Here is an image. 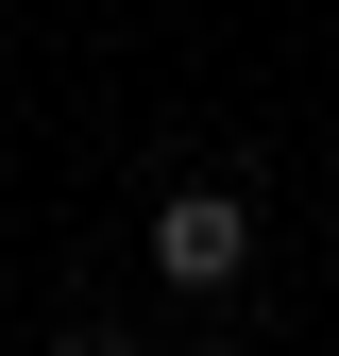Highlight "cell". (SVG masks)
Here are the masks:
<instances>
[{
	"label": "cell",
	"instance_id": "6da1fadb",
	"mask_svg": "<svg viewBox=\"0 0 339 356\" xmlns=\"http://www.w3.org/2000/svg\"><path fill=\"white\" fill-rule=\"evenodd\" d=\"M238 272H254V187H238V170H204V187H170V204H153V289L221 305Z\"/></svg>",
	"mask_w": 339,
	"mask_h": 356
},
{
	"label": "cell",
	"instance_id": "7a4b0ae2",
	"mask_svg": "<svg viewBox=\"0 0 339 356\" xmlns=\"http://www.w3.org/2000/svg\"><path fill=\"white\" fill-rule=\"evenodd\" d=\"M34 356H102V339H34Z\"/></svg>",
	"mask_w": 339,
	"mask_h": 356
}]
</instances>
